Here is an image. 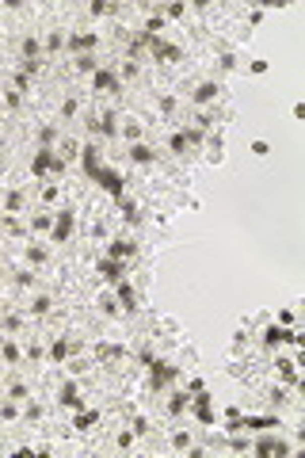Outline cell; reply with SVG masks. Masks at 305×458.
Instances as JSON below:
<instances>
[{"mask_svg":"<svg viewBox=\"0 0 305 458\" xmlns=\"http://www.w3.org/2000/svg\"><path fill=\"white\" fill-rule=\"evenodd\" d=\"M50 233H53V241H65V237L73 233V214H69V210H65V214H61L57 222H53V229H50Z\"/></svg>","mask_w":305,"mask_h":458,"instance_id":"obj_1","label":"cell"},{"mask_svg":"<svg viewBox=\"0 0 305 458\" xmlns=\"http://www.w3.org/2000/svg\"><path fill=\"white\" fill-rule=\"evenodd\" d=\"M96 46H99V38H96V35H73V38H69V50H80V54L96 50Z\"/></svg>","mask_w":305,"mask_h":458,"instance_id":"obj_2","label":"cell"},{"mask_svg":"<svg viewBox=\"0 0 305 458\" xmlns=\"http://www.w3.org/2000/svg\"><path fill=\"white\" fill-rule=\"evenodd\" d=\"M214 95H218V84H214V80H206V84L195 88V104H210Z\"/></svg>","mask_w":305,"mask_h":458,"instance_id":"obj_3","label":"cell"},{"mask_svg":"<svg viewBox=\"0 0 305 458\" xmlns=\"http://www.w3.org/2000/svg\"><path fill=\"white\" fill-rule=\"evenodd\" d=\"M195 416H199L202 424H210V420H214V413H210V397H206V389L199 393V405H195Z\"/></svg>","mask_w":305,"mask_h":458,"instance_id":"obj_4","label":"cell"},{"mask_svg":"<svg viewBox=\"0 0 305 458\" xmlns=\"http://www.w3.org/2000/svg\"><path fill=\"white\" fill-rule=\"evenodd\" d=\"M114 290H118V302H122V310H134V306H138V298H134V286L118 283Z\"/></svg>","mask_w":305,"mask_h":458,"instance_id":"obj_5","label":"cell"},{"mask_svg":"<svg viewBox=\"0 0 305 458\" xmlns=\"http://www.w3.org/2000/svg\"><path fill=\"white\" fill-rule=\"evenodd\" d=\"M84 172L92 176V180H96V176H99V157H96V149H92V145L84 149Z\"/></svg>","mask_w":305,"mask_h":458,"instance_id":"obj_6","label":"cell"},{"mask_svg":"<svg viewBox=\"0 0 305 458\" xmlns=\"http://www.w3.org/2000/svg\"><path fill=\"white\" fill-rule=\"evenodd\" d=\"M96 180H99V183H107V187H111L114 195H118V199H122V180H118V176H114V172H103V168H99V176H96Z\"/></svg>","mask_w":305,"mask_h":458,"instance_id":"obj_7","label":"cell"},{"mask_svg":"<svg viewBox=\"0 0 305 458\" xmlns=\"http://www.w3.org/2000/svg\"><path fill=\"white\" fill-rule=\"evenodd\" d=\"M134 252H138V248H134V244H130V241H111V260H122V256H134Z\"/></svg>","mask_w":305,"mask_h":458,"instance_id":"obj_8","label":"cell"},{"mask_svg":"<svg viewBox=\"0 0 305 458\" xmlns=\"http://www.w3.org/2000/svg\"><path fill=\"white\" fill-rule=\"evenodd\" d=\"M99 271H103L107 279H122V260H103V264H99Z\"/></svg>","mask_w":305,"mask_h":458,"instance_id":"obj_9","label":"cell"},{"mask_svg":"<svg viewBox=\"0 0 305 458\" xmlns=\"http://www.w3.org/2000/svg\"><path fill=\"white\" fill-rule=\"evenodd\" d=\"M50 168H53L50 153H38V157H35V165H31V172H35V176H46V172H50Z\"/></svg>","mask_w":305,"mask_h":458,"instance_id":"obj_10","label":"cell"},{"mask_svg":"<svg viewBox=\"0 0 305 458\" xmlns=\"http://www.w3.org/2000/svg\"><path fill=\"white\" fill-rule=\"evenodd\" d=\"M130 157L138 161V165H149V161H153V149H149V145H134V149H130Z\"/></svg>","mask_w":305,"mask_h":458,"instance_id":"obj_11","label":"cell"},{"mask_svg":"<svg viewBox=\"0 0 305 458\" xmlns=\"http://www.w3.org/2000/svg\"><path fill=\"white\" fill-rule=\"evenodd\" d=\"M286 340H294V332H286V329H267V344H286Z\"/></svg>","mask_w":305,"mask_h":458,"instance_id":"obj_12","label":"cell"},{"mask_svg":"<svg viewBox=\"0 0 305 458\" xmlns=\"http://www.w3.org/2000/svg\"><path fill=\"white\" fill-rule=\"evenodd\" d=\"M114 84H118V80H114V73H107V69L96 73V88H103V92H107V88H114Z\"/></svg>","mask_w":305,"mask_h":458,"instance_id":"obj_13","label":"cell"},{"mask_svg":"<svg viewBox=\"0 0 305 458\" xmlns=\"http://www.w3.org/2000/svg\"><path fill=\"white\" fill-rule=\"evenodd\" d=\"M256 450H260V454H286V447H279V443H271V439H263Z\"/></svg>","mask_w":305,"mask_h":458,"instance_id":"obj_14","label":"cell"},{"mask_svg":"<svg viewBox=\"0 0 305 458\" xmlns=\"http://www.w3.org/2000/svg\"><path fill=\"white\" fill-rule=\"evenodd\" d=\"M73 401H77V386H61V405H73Z\"/></svg>","mask_w":305,"mask_h":458,"instance_id":"obj_15","label":"cell"},{"mask_svg":"<svg viewBox=\"0 0 305 458\" xmlns=\"http://www.w3.org/2000/svg\"><path fill=\"white\" fill-rule=\"evenodd\" d=\"M50 355H53V359H69V344H65V340H57V344L50 347Z\"/></svg>","mask_w":305,"mask_h":458,"instance_id":"obj_16","label":"cell"},{"mask_svg":"<svg viewBox=\"0 0 305 458\" xmlns=\"http://www.w3.org/2000/svg\"><path fill=\"white\" fill-rule=\"evenodd\" d=\"M92 424H96V413H80V416H77V428H80V432H88Z\"/></svg>","mask_w":305,"mask_h":458,"instance_id":"obj_17","label":"cell"},{"mask_svg":"<svg viewBox=\"0 0 305 458\" xmlns=\"http://www.w3.org/2000/svg\"><path fill=\"white\" fill-rule=\"evenodd\" d=\"M183 405H187V397H183V393H175V397L168 401V413H172V416H175V413H183Z\"/></svg>","mask_w":305,"mask_h":458,"instance_id":"obj_18","label":"cell"},{"mask_svg":"<svg viewBox=\"0 0 305 458\" xmlns=\"http://www.w3.org/2000/svg\"><path fill=\"white\" fill-rule=\"evenodd\" d=\"M4 359H8V363H16V359H19V347H16V344H4Z\"/></svg>","mask_w":305,"mask_h":458,"instance_id":"obj_19","label":"cell"},{"mask_svg":"<svg viewBox=\"0 0 305 458\" xmlns=\"http://www.w3.org/2000/svg\"><path fill=\"white\" fill-rule=\"evenodd\" d=\"M19 207H23V195H19V191H12V195H8V210H19Z\"/></svg>","mask_w":305,"mask_h":458,"instance_id":"obj_20","label":"cell"},{"mask_svg":"<svg viewBox=\"0 0 305 458\" xmlns=\"http://www.w3.org/2000/svg\"><path fill=\"white\" fill-rule=\"evenodd\" d=\"M187 443H191V439H187V432H179V435H172V447H175V450H183V447H187Z\"/></svg>","mask_w":305,"mask_h":458,"instance_id":"obj_21","label":"cell"},{"mask_svg":"<svg viewBox=\"0 0 305 458\" xmlns=\"http://www.w3.org/2000/svg\"><path fill=\"white\" fill-rule=\"evenodd\" d=\"M103 134H114V111L103 115Z\"/></svg>","mask_w":305,"mask_h":458,"instance_id":"obj_22","label":"cell"},{"mask_svg":"<svg viewBox=\"0 0 305 458\" xmlns=\"http://www.w3.org/2000/svg\"><path fill=\"white\" fill-rule=\"evenodd\" d=\"M23 54H27V58H35V54H38V42H35V38H27V42H23Z\"/></svg>","mask_w":305,"mask_h":458,"instance_id":"obj_23","label":"cell"},{"mask_svg":"<svg viewBox=\"0 0 305 458\" xmlns=\"http://www.w3.org/2000/svg\"><path fill=\"white\" fill-rule=\"evenodd\" d=\"M27 260H31V264H42L46 252H42V248H31V252H27Z\"/></svg>","mask_w":305,"mask_h":458,"instance_id":"obj_24","label":"cell"},{"mask_svg":"<svg viewBox=\"0 0 305 458\" xmlns=\"http://www.w3.org/2000/svg\"><path fill=\"white\" fill-rule=\"evenodd\" d=\"M187 389H191V393H202V389H206V382H202V378H191V382H187Z\"/></svg>","mask_w":305,"mask_h":458,"instance_id":"obj_25","label":"cell"},{"mask_svg":"<svg viewBox=\"0 0 305 458\" xmlns=\"http://www.w3.org/2000/svg\"><path fill=\"white\" fill-rule=\"evenodd\" d=\"M160 23H164V19H160V16H149V23H145V31H149V35H153V31H157V27H160Z\"/></svg>","mask_w":305,"mask_h":458,"instance_id":"obj_26","label":"cell"},{"mask_svg":"<svg viewBox=\"0 0 305 458\" xmlns=\"http://www.w3.org/2000/svg\"><path fill=\"white\" fill-rule=\"evenodd\" d=\"M50 310V298H35V313H46Z\"/></svg>","mask_w":305,"mask_h":458,"instance_id":"obj_27","label":"cell"}]
</instances>
